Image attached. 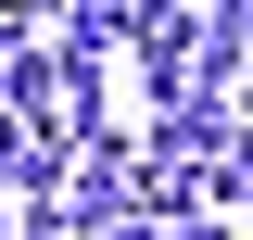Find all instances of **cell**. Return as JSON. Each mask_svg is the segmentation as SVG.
Segmentation results:
<instances>
[{"label":"cell","instance_id":"obj_4","mask_svg":"<svg viewBox=\"0 0 253 240\" xmlns=\"http://www.w3.org/2000/svg\"><path fill=\"white\" fill-rule=\"evenodd\" d=\"M139 38H152L139 0H89V13H63V51H76V63H89V51H139Z\"/></svg>","mask_w":253,"mask_h":240},{"label":"cell","instance_id":"obj_3","mask_svg":"<svg viewBox=\"0 0 253 240\" xmlns=\"http://www.w3.org/2000/svg\"><path fill=\"white\" fill-rule=\"evenodd\" d=\"M51 190H63V152L38 139V126L0 114V202H51Z\"/></svg>","mask_w":253,"mask_h":240},{"label":"cell","instance_id":"obj_1","mask_svg":"<svg viewBox=\"0 0 253 240\" xmlns=\"http://www.w3.org/2000/svg\"><path fill=\"white\" fill-rule=\"evenodd\" d=\"M0 101H13V126H38L51 152L63 139L89 152V126H101V76L76 51H13V63H0Z\"/></svg>","mask_w":253,"mask_h":240},{"label":"cell","instance_id":"obj_5","mask_svg":"<svg viewBox=\"0 0 253 240\" xmlns=\"http://www.w3.org/2000/svg\"><path fill=\"white\" fill-rule=\"evenodd\" d=\"M203 190H228V202H253V101L228 114V139H215V164H203Z\"/></svg>","mask_w":253,"mask_h":240},{"label":"cell","instance_id":"obj_2","mask_svg":"<svg viewBox=\"0 0 253 240\" xmlns=\"http://www.w3.org/2000/svg\"><path fill=\"white\" fill-rule=\"evenodd\" d=\"M51 215H63V228H89V240H114L126 215H139V177H126V152H114V139L63 152V190H51Z\"/></svg>","mask_w":253,"mask_h":240},{"label":"cell","instance_id":"obj_6","mask_svg":"<svg viewBox=\"0 0 253 240\" xmlns=\"http://www.w3.org/2000/svg\"><path fill=\"white\" fill-rule=\"evenodd\" d=\"M114 240H228V228H215V215H126Z\"/></svg>","mask_w":253,"mask_h":240}]
</instances>
